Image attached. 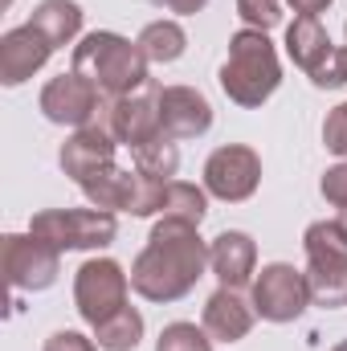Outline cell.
I'll return each mask as SVG.
<instances>
[{"label": "cell", "instance_id": "cell-2", "mask_svg": "<svg viewBox=\"0 0 347 351\" xmlns=\"http://www.w3.org/2000/svg\"><path fill=\"white\" fill-rule=\"evenodd\" d=\"M278 86H282V62H278L274 41L261 29L233 33L229 37V58L221 66V90L229 94V102L254 110Z\"/></svg>", "mask_w": 347, "mask_h": 351}, {"label": "cell", "instance_id": "cell-23", "mask_svg": "<svg viewBox=\"0 0 347 351\" xmlns=\"http://www.w3.org/2000/svg\"><path fill=\"white\" fill-rule=\"evenodd\" d=\"M208 213V200H204V188L188 184V180H168V196H164V217L176 221H188V225H200Z\"/></svg>", "mask_w": 347, "mask_h": 351}, {"label": "cell", "instance_id": "cell-28", "mask_svg": "<svg viewBox=\"0 0 347 351\" xmlns=\"http://www.w3.org/2000/svg\"><path fill=\"white\" fill-rule=\"evenodd\" d=\"M323 196L335 204V208H347V164H335V168H327V176H323Z\"/></svg>", "mask_w": 347, "mask_h": 351}, {"label": "cell", "instance_id": "cell-31", "mask_svg": "<svg viewBox=\"0 0 347 351\" xmlns=\"http://www.w3.org/2000/svg\"><path fill=\"white\" fill-rule=\"evenodd\" d=\"M164 4H168L172 12H180V16H196V12H200L208 0H164Z\"/></svg>", "mask_w": 347, "mask_h": 351}, {"label": "cell", "instance_id": "cell-13", "mask_svg": "<svg viewBox=\"0 0 347 351\" xmlns=\"http://www.w3.org/2000/svg\"><path fill=\"white\" fill-rule=\"evenodd\" d=\"M53 53V41L33 29V25H21V29H8L0 37V82L4 86H21L25 78H33Z\"/></svg>", "mask_w": 347, "mask_h": 351}, {"label": "cell", "instance_id": "cell-27", "mask_svg": "<svg viewBox=\"0 0 347 351\" xmlns=\"http://www.w3.org/2000/svg\"><path fill=\"white\" fill-rule=\"evenodd\" d=\"M323 143H327V152L347 156V102H339V106L327 114V123H323Z\"/></svg>", "mask_w": 347, "mask_h": 351}, {"label": "cell", "instance_id": "cell-17", "mask_svg": "<svg viewBox=\"0 0 347 351\" xmlns=\"http://www.w3.org/2000/svg\"><path fill=\"white\" fill-rule=\"evenodd\" d=\"M254 302H246L237 290H229V286H221L208 302H204V331L213 335V339H221V343H237V339H246L250 331H254Z\"/></svg>", "mask_w": 347, "mask_h": 351}, {"label": "cell", "instance_id": "cell-30", "mask_svg": "<svg viewBox=\"0 0 347 351\" xmlns=\"http://www.w3.org/2000/svg\"><path fill=\"white\" fill-rule=\"evenodd\" d=\"M290 4H294V12H298V16H319V12H327V4H331V0H290Z\"/></svg>", "mask_w": 347, "mask_h": 351}, {"label": "cell", "instance_id": "cell-16", "mask_svg": "<svg viewBox=\"0 0 347 351\" xmlns=\"http://www.w3.org/2000/svg\"><path fill=\"white\" fill-rule=\"evenodd\" d=\"M254 265H258V245H254L250 233L225 229V233L213 237V245H208V269L221 278V286L241 290L254 278Z\"/></svg>", "mask_w": 347, "mask_h": 351}, {"label": "cell", "instance_id": "cell-34", "mask_svg": "<svg viewBox=\"0 0 347 351\" xmlns=\"http://www.w3.org/2000/svg\"><path fill=\"white\" fill-rule=\"evenodd\" d=\"M344 29H347V25H344Z\"/></svg>", "mask_w": 347, "mask_h": 351}, {"label": "cell", "instance_id": "cell-9", "mask_svg": "<svg viewBox=\"0 0 347 351\" xmlns=\"http://www.w3.org/2000/svg\"><path fill=\"white\" fill-rule=\"evenodd\" d=\"M4 278L12 290H49L62 269V250H53L41 237L25 233H4Z\"/></svg>", "mask_w": 347, "mask_h": 351}, {"label": "cell", "instance_id": "cell-22", "mask_svg": "<svg viewBox=\"0 0 347 351\" xmlns=\"http://www.w3.org/2000/svg\"><path fill=\"white\" fill-rule=\"evenodd\" d=\"M135 172H143V176H156V180H172L176 168H180V147H176V139L172 135H152L147 143H139L135 152Z\"/></svg>", "mask_w": 347, "mask_h": 351}, {"label": "cell", "instance_id": "cell-14", "mask_svg": "<svg viewBox=\"0 0 347 351\" xmlns=\"http://www.w3.org/2000/svg\"><path fill=\"white\" fill-rule=\"evenodd\" d=\"M115 135L102 127V123H90V127H78L66 143H62V172L70 176V180H78V184H86L94 172H102V168H110L115 164Z\"/></svg>", "mask_w": 347, "mask_h": 351}, {"label": "cell", "instance_id": "cell-18", "mask_svg": "<svg viewBox=\"0 0 347 351\" xmlns=\"http://www.w3.org/2000/svg\"><path fill=\"white\" fill-rule=\"evenodd\" d=\"M29 25L41 29V33L53 41V49H62V45H70V41L82 33V8H78L74 0H41V4L33 8Z\"/></svg>", "mask_w": 347, "mask_h": 351}, {"label": "cell", "instance_id": "cell-21", "mask_svg": "<svg viewBox=\"0 0 347 351\" xmlns=\"http://www.w3.org/2000/svg\"><path fill=\"white\" fill-rule=\"evenodd\" d=\"M94 339L102 351H135L143 339V315L135 306H123L119 315H110L106 323L94 327Z\"/></svg>", "mask_w": 347, "mask_h": 351}, {"label": "cell", "instance_id": "cell-7", "mask_svg": "<svg viewBox=\"0 0 347 351\" xmlns=\"http://www.w3.org/2000/svg\"><path fill=\"white\" fill-rule=\"evenodd\" d=\"M160 94H164V86H156L147 78L139 90H131L123 98H102V110H98L94 123H102L115 135V143L135 152L139 143H147L152 135L164 131L160 127Z\"/></svg>", "mask_w": 347, "mask_h": 351}, {"label": "cell", "instance_id": "cell-26", "mask_svg": "<svg viewBox=\"0 0 347 351\" xmlns=\"http://www.w3.org/2000/svg\"><path fill=\"white\" fill-rule=\"evenodd\" d=\"M237 16L246 21V29L270 33L282 21V0H237Z\"/></svg>", "mask_w": 347, "mask_h": 351}, {"label": "cell", "instance_id": "cell-20", "mask_svg": "<svg viewBox=\"0 0 347 351\" xmlns=\"http://www.w3.org/2000/svg\"><path fill=\"white\" fill-rule=\"evenodd\" d=\"M135 45L143 49L147 62L168 66V62H176V58H184V49H188V33H184L176 21H152V25L139 33Z\"/></svg>", "mask_w": 347, "mask_h": 351}, {"label": "cell", "instance_id": "cell-32", "mask_svg": "<svg viewBox=\"0 0 347 351\" xmlns=\"http://www.w3.org/2000/svg\"><path fill=\"white\" fill-rule=\"evenodd\" d=\"M335 225H339V233L347 237V208H339V217H335Z\"/></svg>", "mask_w": 347, "mask_h": 351}, {"label": "cell", "instance_id": "cell-25", "mask_svg": "<svg viewBox=\"0 0 347 351\" xmlns=\"http://www.w3.org/2000/svg\"><path fill=\"white\" fill-rule=\"evenodd\" d=\"M156 351H213V335L200 331L196 323H168L160 331Z\"/></svg>", "mask_w": 347, "mask_h": 351}, {"label": "cell", "instance_id": "cell-19", "mask_svg": "<svg viewBox=\"0 0 347 351\" xmlns=\"http://www.w3.org/2000/svg\"><path fill=\"white\" fill-rule=\"evenodd\" d=\"M82 192H86L90 208H102V213H123L127 208V192H131V172H123V168H102V172H94L82 184Z\"/></svg>", "mask_w": 347, "mask_h": 351}, {"label": "cell", "instance_id": "cell-6", "mask_svg": "<svg viewBox=\"0 0 347 351\" xmlns=\"http://www.w3.org/2000/svg\"><path fill=\"white\" fill-rule=\"evenodd\" d=\"M29 233L53 250H102L115 241L119 221L102 208H45L29 221Z\"/></svg>", "mask_w": 347, "mask_h": 351}, {"label": "cell", "instance_id": "cell-4", "mask_svg": "<svg viewBox=\"0 0 347 351\" xmlns=\"http://www.w3.org/2000/svg\"><path fill=\"white\" fill-rule=\"evenodd\" d=\"M307 245V286L311 302L319 306H344L347 302V237L335 221H315L302 237Z\"/></svg>", "mask_w": 347, "mask_h": 351}, {"label": "cell", "instance_id": "cell-3", "mask_svg": "<svg viewBox=\"0 0 347 351\" xmlns=\"http://www.w3.org/2000/svg\"><path fill=\"white\" fill-rule=\"evenodd\" d=\"M74 74L90 78L102 98H123L147 82V58L119 33H86L74 45Z\"/></svg>", "mask_w": 347, "mask_h": 351}, {"label": "cell", "instance_id": "cell-15", "mask_svg": "<svg viewBox=\"0 0 347 351\" xmlns=\"http://www.w3.org/2000/svg\"><path fill=\"white\" fill-rule=\"evenodd\" d=\"M160 127L172 139H200L213 127V106L192 86H164V94H160Z\"/></svg>", "mask_w": 347, "mask_h": 351}, {"label": "cell", "instance_id": "cell-29", "mask_svg": "<svg viewBox=\"0 0 347 351\" xmlns=\"http://www.w3.org/2000/svg\"><path fill=\"white\" fill-rule=\"evenodd\" d=\"M45 351H102V348L86 335H78V331H53L45 339Z\"/></svg>", "mask_w": 347, "mask_h": 351}, {"label": "cell", "instance_id": "cell-12", "mask_svg": "<svg viewBox=\"0 0 347 351\" xmlns=\"http://www.w3.org/2000/svg\"><path fill=\"white\" fill-rule=\"evenodd\" d=\"M98 110H102V94L98 86L82 78V74H58V78H49L45 90H41V114L49 119V123H58V127H90L94 119H98Z\"/></svg>", "mask_w": 347, "mask_h": 351}, {"label": "cell", "instance_id": "cell-10", "mask_svg": "<svg viewBox=\"0 0 347 351\" xmlns=\"http://www.w3.org/2000/svg\"><path fill=\"white\" fill-rule=\"evenodd\" d=\"M311 306V286L307 274L286 262L265 265L254 278V311L270 323H294Z\"/></svg>", "mask_w": 347, "mask_h": 351}, {"label": "cell", "instance_id": "cell-1", "mask_svg": "<svg viewBox=\"0 0 347 351\" xmlns=\"http://www.w3.org/2000/svg\"><path fill=\"white\" fill-rule=\"evenodd\" d=\"M200 225L160 217L143 254L131 265V290L147 302H180L208 269V245L196 233Z\"/></svg>", "mask_w": 347, "mask_h": 351}, {"label": "cell", "instance_id": "cell-11", "mask_svg": "<svg viewBox=\"0 0 347 351\" xmlns=\"http://www.w3.org/2000/svg\"><path fill=\"white\" fill-rule=\"evenodd\" d=\"M258 184H261V160L246 143H225L204 164V192H213L217 200H229V204L250 200L258 192Z\"/></svg>", "mask_w": 347, "mask_h": 351}, {"label": "cell", "instance_id": "cell-5", "mask_svg": "<svg viewBox=\"0 0 347 351\" xmlns=\"http://www.w3.org/2000/svg\"><path fill=\"white\" fill-rule=\"evenodd\" d=\"M286 53L319 90L347 86V49L327 37L319 16H294V25L286 29Z\"/></svg>", "mask_w": 347, "mask_h": 351}, {"label": "cell", "instance_id": "cell-24", "mask_svg": "<svg viewBox=\"0 0 347 351\" xmlns=\"http://www.w3.org/2000/svg\"><path fill=\"white\" fill-rule=\"evenodd\" d=\"M164 196H168V180L131 172V192H127V208H123V213H131V217H152V213H164Z\"/></svg>", "mask_w": 347, "mask_h": 351}, {"label": "cell", "instance_id": "cell-33", "mask_svg": "<svg viewBox=\"0 0 347 351\" xmlns=\"http://www.w3.org/2000/svg\"><path fill=\"white\" fill-rule=\"evenodd\" d=\"M331 351H347V339H344V343H335V348H331Z\"/></svg>", "mask_w": 347, "mask_h": 351}, {"label": "cell", "instance_id": "cell-8", "mask_svg": "<svg viewBox=\"0 0 347 351\" xmlns=\"http://www.w3.org/2000/svg\"><path fill=\"white\" fill-rule=\"evenodd\" d=\"M127 286L131 274H123V265L110 258H90L78 274H74V302L78 315L86 319L90 327L106 323L110 315H119L127 306Z\"/></svg>", "mask_w": 347, "mask_h": 351}]
</instances>
